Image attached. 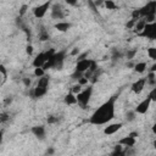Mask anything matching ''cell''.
I'll return each mask as SVG.
<instances>
[{
	"instance_id": "cell-1",
	"label": "cell",
	"mask_w": 156,
	"mask_h": 156,
	"mask_svg": "<svg viewBox=\"0 0 156 156\" xmlns=\"http://www.w3.org/2000/svg\"><path fill=\"white\" fill-rule=\"evenodd\" d=\"M116 96H111L107 99L104 104H101L90 116L89 122L94 126H101L108 123L115 117V110H116Z\"/></svg>"
},
{
	"instance_id": "cell-2",
	"label": "cell",
	"mask_w": 156,
	"mask_h": 156,
	"mask_svg": "<svg viewBox=\"0 0 156 156\" xmlns=\"http://www.w3.org/2000/svg\"><path fill=\"white\" fill-rule=\"evenodd\" d=\"M65 57H66V50H61V51H56V54L49 60L46 61V63L44 65V69H49V68H54V69H62L63 67V62H65Z\"/></svg>"
},
{
	"instance_id": "cell-3",
	"label": "cell",
	"mask_w": 156,
	"mask_h": 156,
	"mask_svg": "<svg viewBox=\"0 0 156 156\" xmlns=\"http://www.w3.org/2000/svg\"><path fill=\"white\" fill-rule=\"evenodd\" d=\"M93 95V85H88L87 88H84L78 95H77V101H78V105L82 107V108H85L89 104V100Z\"/></svg>"
},
{
	"instance_id": "cell-4",
	"label": "cell",
	"mask_w": 156,
	"mask_h": 156,
	"mask_svg": "<svg viewBox=\"0 0 156 156\" xmlns=\"http://www.w3.org/2000/svg\"><path fill=\"white\" fill-rule=\"evenodd\" d=\"M140 11V17H149V16H156V1H150L141 6L139 9Z\"/></svg>"
},
{
	"instance_id": "cell-5",
	"label": "cell",
	"mask_w": 156,
	"mask_h": 156,
	"mask_svg": "<svg viewBox=\"0 0 156 156\" xmlns=\"http://www.w3.org/2000/svg\"><path fill=\"white\" fill-rule=\"evenodd\" d=\"M138 35L144 37V38H149L151 40H155L156 39V21L152 22V23H146L143 32H140Z\"/></svg>"
},
{
	"instance_id": "cell-6",
	"label": "cell",
	"mask_w": 156,
	"mask_h": 156,
	"mask_svg": "<svg viewBox=\"0 0 156 156\" xmlns=\"http://www.w3.org/2000/svg\"><path fill=\"white\" fill-rule=\"evenodd\" d=\"M51 7V2L50 1H46V2H44V4H40V5H38V6H35L34 9H33V15H34V17H37V18H43L45 15H46V12H48V10Z\"/></svg>"
},
{
	"instance_id": "cell-7",
	"label": "cell",
	"mask_w": 156,
	"mask_h": 156,
	"mask_svg": "<svg viewBox=\"0 0 156 156\" xmlns=\"http://www.w3.org/2000/svg\"><path fill=\"white\" fill-rule=\"evenodd\" d=\"M91 63H93V60H90V58L79 60V61L77 62V65H76V72H79V73H83V74H84V73L90 68Z\"/></svg>"
},
{
	"instance_id": "cell-8",
	"label": "cell",
	"mask_w": 156,
	"mask_h": 156,
	"mask_svg": "<svg viewBox=\"0 0 156 156\" xmlns=\"http://www.w3.org/2000/svg\"><path fill=\"white\" fill-rule=\"evenodd\" d=\"M150 104H151V100L149 99V98H145L144 100H141L138 105H136V107H135V112L136 113H139V115H144V113H146L147 112V110H149V107H150Z\"/></svg>"
},
{
	"instance_id": "cell-9",
	"label": "cell",
	"mask_w": 156,
	"mask_h": 156,
	"mask_svg": "<svg viewBox=\"0 0 156 156\" xmlns=\"http://www.w3.org/2000/svg\"><path fill=\"white\" fill-rule=\"evenodd\" d=\"M145 84H146V78H140V79H136L132 85H130V89L134 94H140L144 88H145Z\"/></svg>"
},
{
	"instance_id": "cell-10",
	"label": "cell",
	"mask_w": 156,
	"mask_h": 156,
	"mask_svg": "<svg viewBox=\"0 0 156 156\" xmlns=\"http://www.w3.org/2000/svg\"><path fill=\"white\" fill-rule=\"evenodd\" d=\"M51 17L55 20H62L65 17V11L63 7L60 4H55L51 7Z\"/></svg>"
},
{
	"instance_id": "cell-11",
	"label": "cell",
	"mask_w": 156,
	"mask_h": 156,
	"mask_svg": "<svg viewBox=\"0 0 156 156\" xmlns=\"http://www.w3.org/2000/svg\"><path fill=\"white\" fill-rule=\"evenodd\" d=\"M122 127H123V123H121V122L108 124L107 127H105V128H104V134H105V135H112V134L117 133Z\"/></svg>"
},
{
	"instance_id": "cell-12",
	"label": "cell",
	"mask_w": 156,
	"mask_h": 156,
	"mask_svg": "<svg viewBox=\"0 0 156 156\" xmlns=\"http://www.w3.org/2000/svg\"><path fill=\"white\" fill-rule=\"evenodd\" d=\"M32 133L35 138L40 139V140H44L45 139V127L44 126H34L32 127Z\"/></svg>"
},
{
	"instance_id": "cell-13",
	"label": "cell",
	"mask_w": 156,
	"mask_h": 156,
	"mask_svg": "<svg viewBox=\"0 0 156 156\" xmlns=\"http://www.w3.org/2000/svg\"><path fill=\"white\" fill-rule=\"evenodd\" d=\"M46 63V57H45V54L44 52H39L34 60H33V66L35 68H40V67H44V65Z\"/></svg>"
},
{
	"instance_id": "cell-14",
	"label": "cell",
	"mask_w": 156,
	"mask_h": 156,
	"mask_svg": "<svg viewBox=\"0 0 156 156\" xmlns=\"http://www.w3.org/2000/svg\"><path fill=\"white\" fill-rule=\"evenodd\" d=\"M135 141H136L135 138H133L130 135H127V136H123L122 139H119L118 144L122 145V146H126V147H132V146H134Z\"/></svg>"
},
{
	"instance_id": "cell-15",
	"label": "cell",
	"mask_w": 156,
	"mask_h": 156,
	"mask_svg": "<svg viewBox=\"0 0 156 156\" xmlns=\"http://www.w3.org/2000/svg\"><path fill=\"white\" fill-rule=\"evenodd\" d=\"M55 29H57L58 32H67L71 28V23L69 22H65V21H60L57 22L55 26Z\"/></svg>"
},
{
	"instance_id": "cell-16",
	"label": "cell",
	"mask_w": 156,
	"mask_h": 156,
	"mask_svg": "<svg viewBox=\"0 0 156 156\" xmlns=\"http://www.w3.org/2000/svg\"><path fill=\"white\" fill-rule=\"evenodd\" d=\"M63 101H65L66 105H76V104H78V101H77V95L73 94V93H68V94L63 98Z\"/></svg>"
},
{
	"instance_id": "cell-17",
	"label": "cell",
	"mask_w": 156,
	"mask_h": 156,
	"mask_svg": "<svg viewBox=\"0 0 156 156\" xmlns=\"http://www.w3.org/2000/svg\"><path fill=\"white\" fill-rule=\"evenodd\" d=\"M48 93V89H44V88H39V87H35L34 88V90H33V96L34 98H41V96H44L45 94Z\"/></svg>"
},
{
	"instance_id": "cell-18",
	"label": "cell",
	"mask_w": 156,
	"mask_h": 156,
	"mask_svg": "<svg viewBox=\"0 0 156 156\" xmlns=\"http://www.w3.org/2000/svg\"><path fill=\"white\" fill-rule=\"evenodd\" d=\"M48 85H49V77L48 76H44L41 78L38 79V83H37V87L39 88H44V89H48Z\"/></svg>"
},
{
	"instance_id": "cell-19",
	"label": "cell",
	"mask_w": 156,
	"mask_h": 156,
	"mask_svg": "<svg viewBox=\"0 0 156 156\" xmlns=\"http://www.w3.org/2000/svg\"><path fill=\"white\" fill-rule=\"evenodd\" d=\"M145 26H146V21L145 20H138V22H136V24L134 27V30L136 32V34H139L140 32H143V29L145 28Z\"/></svg>"
},
{
	"instance_id": "cell-20",
	"label": "cell",
	"mask_w": 156,
	"mask_h": 156,
	"mask_svg": "<svg viewBox=\"0 0 156 156\" xmlns=\"http://www.w3.org/2000/svg\"><path fill=\"white\" fill-rule=\"evenodd\" d=\"M146 69V63L145 62H138L134 65V71L136 73H144Z\"/></svg>"
},
{
	"instance_id": "cell-21",
	"label": "cell",
	"mask_w": 156,
	"mask_h": 156,
	"mask_svg": "<svg viewBox=\"0 0 156 156\" xmlns=\"http://www.w3.org/2000/svg\"><path fill=\"white\" fill-rule=\"evenodd\" d=\"M136 117V112L134 110H130V111H127L126 112V121L127 122H133Z\"/></svg>"
},
{
	"instance_id": "cell-22",
	"label": "cell",
	"mask_w": 156,
	"mask_h": 156,
	"mask_svg": "<svg viewBox=\"0 0 156 156\" xmlns=\"http://www.w3.org/2000/svg\"><path fill=\"white\" fill-rule=\"evenodd\" d=\"M124 152H123V149H122V145H116L115 146V149H113V151L111 152V156H121V155H123Z\"/></svg>"
},
{
	"instance_id": "cell-23",
	"label": "cell",
	"mask_w": 156,
	"mask_h": 156,
	"mask_svg": "<svg viewBox=\"0 0 156 156\" xmlns=\"http://www.w3.org/2000/svg\"><path fill=\"white\" fill-rule=\"evenodd\" d=\"M147 56L152 60H156V46H151L147 49Z\"/></svg>"
},
{
	"instance_id": "cell-24",
	"label": "cell",
	"mask_w": 156,
	"mask_h": 156,
	"mask_svg": "<svg viewBox=\"0 0 156 156\" xmlns=\"http://www.w3.org/2000/svg\"><path fill=\"white\" fill-rule=\"evenodd\" d=\"M104 4H105V6H106L107 10H116V9H117V5H116L112 0H107V1H105Z\"/></svg>"
},
{
	"instance_id": "cell-25",
	"label": "cell",
	"mask_w": 156,
	"mask_h": 156,
	"mask_svg": "<svg viewBox=\"0 0 156 156\" xmlns=\"http://www.w3.org/2000/svg\"><path fill=\"white\" fill-rule=\"evenodd\" d=\"M34 76H37V77H39V78L44 77V76H45V69H44L43 67H40V68H34Z\"/></svg>"
},
{
	"instance_id": "cell-26",
	"label": "cell",
	"mask_w": 156,
	"mask_h": 156,
	"mask_svg": "<svg viewBox=\"0 0 156 156\" xmlns=\"http://www.w3.org/2000/svg\"><path fill=\"white\" fill-rule=\"evenodd\" d=\"M44 54H45V57H46V61H49V60H50V58H51V57H52V56H54V55L56 54V51H55V49H52V48H51V49H49V50H46V51H45Z\"/></svg>"
},
{
	"instance_id": "cell-27",
	"label": "cell",
	"mask_w": 156,
	"mask_h": 156,
	"mask_svg": "<svg viewBox=\"0 0 156 156\" xmlns=\"http://www.w3.org/2000/svg\"><path fill=\"white\" fill-rule=\"evenodd\" d=\"M136 22H138V20H134V18H130L127 23H126V27L128 28V29H132V28H134L135 27V24H136Z\"/></svg>"
},
{
	"instance_id": "cell-28",
	"label": "cell",
	"mask_w": 156,
	"mask_h": 156,
	"mask_svg": "<svg viewBox=\"0 0 156 156\" xmlns=\"http://www.w3.org/2000/svg\"><path fill=\"white\" fill-rule=\"evenodd\" d=\"M147 98L151 100V102H152V101L156 102V88H152V89H151V91L149 93Z\"/></svg>"
},
{
	"instance_id": "cell-29",
	"label": "cell",
	"mask_w": 156,
	"mask_h": 156,
	"mask_svg": "<svg viewBox=\"0 0 156 156\" xmlns=\"http://www.w3.org/2000/svg\"><path fill=\"white\" fill-rule=\"evenodd\" d=\"M82 90H83V89H82V85H79L78 83H77V84H74V85L72 87V93H73V94H76V95H78Z\"/></svg>"
},
{
	"instance_id": "cell-30",
	"label": "cell",
	"mask_w": 156,
	"mask_h": 156,
	"mask_svg": "<svg viewBox=\"0 0 156 156\" xmlns=\"http://www.w3.org/2000/svg\"><path fill=\"white\" fill-rule=\"evenodd\" d=\"M155 74H156V73H152V72H150V73L147 74L146 82H149L150 84H155V82H156V79H155Z\"/></svg>"
},
{
	"instance_id": "cell-31",
	"label": "cell",
	"mask_w": 156,
	"mask_h": 156,
	"mask_svg": "<svg viewBox=\"0 0 156 156\" xmlns=\"http://www.w3.org/2000/svg\"><path fill=\"white\" fill-rule=\"evenodd\" d=\"M139 17H140V11H139V9H138V10H133V11H132V18L139 20Z\"/></svg>"
},
{
	"instance_id": "cell-32",
	"label": "cell",
	"mask_w": 156,
	"mask_h": 156,
	"mask_svg": "<svg viewBox=\"0 0 156 156\" xmlns=\"http://www.w3.org/2000/svg\"><path fill=\"white\" fill-rule=\"evenodd\" d=\"M39 39H40L41 41H45V40H48V39H49V35H48V33H46V32H44V30H41V33H40V35H39Z\"/></svg>"
},
{
	"instance_id": "cell-33",
	"label": "cell",
	"mask_w": 156,
	"mask_h": 156,
	"mask_svg": "<svg viewBox=\"0 0 156 156\" xmlns=\"http://www.w3.org/2000/svg\"><path fill=\"white\" fill-rule=\"evenodd\" d=\"M135 54H136V49L127 51V58H128V60H132V58L134 57V55H135Z\"/></svg>"
},
{
	"instance_id": "cell-34",
	"label": "cell",
	"mask_w": 156,
	"mask_h": 156,
	"mask_svg": "<svg viewBox=\"0 0 156 156\" xmlns=\"http://www.w3.org/2000/svg\"><path fill=\"white\" fill-rule=\"evenodd\" d=\"M46 121H48L49 124H52V123H56V122H57V118H56L55 116H49Z\"/></svg>"
},
{
	"instance_id": "cell-35",
	"label": "cell",
	"mask_w": 156,
	"mask_h": 156,
	"mask_svg": "<svg viewBox=\"0 0 156 156\" xmlns=\"http://www.w3.org/2000/svg\"><path fill=\"white\" fill-rule=\"evenodd\" d=\"M88 80H89L88 78H85V77H82V78L78 80V84H79V85H85V84H88Z\"/></svg>"
},
{
	"instance_id": "cell-36",
	"label": "cell",
	"mask_w": 156,
	"mask_h": 156,
	"mask_svg": "<svg viewBox=\"0 0 156 156\" xmlns=\"http://www.w3.org/2000/svg\"><path fill=\"white\" fill-rule=\"evenodd\" d=\"M0 72H1V74H2V77H4V80H5V79H6V69H5V66H4V65L0 66Z\"/></svg>"
},
{
	"instance_id": "cell-37",
	"label": "cell",
	"mask_w": 156,
	"mask_h": 156,
	"mask_svg": "<svg viewBox=\"0 0 156 156\" xmlns=\"http://www.w3.org/2000/svg\"><path fill=\"white\" fill-rule=\"evenodd\" d=\"M26 52H27L28 55H32V54H33V46H32V45H27V46H26Z\"/></svg>"
},
{
	"instance_id": "cell-38",
	"label": "cell",
	"mask_w": 156,
	"mask_h": 156,
	"mask_svg": "<svg viewBox=\"0 0 156 156\" xmlns=\"http://www.w3.org/2000/svg\"><path fill=\"white\" fill-rule=\"evenodd\" d=\"M7 119H9V117H7V115L2 112V113H1V122L4 123V122H5V121H7Z\"/></svg>"
},
{
	"instance_id": "cell-39",
	"label": "cell",
	"mask_w": 156,
	"mask_h": 156,
	"mask_svg": "<svg viewBox=\"0 0 156 156\" xmlns=\"http://www.w3.org/2000/svg\"><path fill=\"white\" fill-rule=\"evenodd\" d=\"M26 10H27V5H23V6L21 7V11H20V15L22 16V15H23V13L26 12Z\"/></svg>"
},
{
	"instance_id": "cell-40",
	"label": "cell",
	"mask_w": 156,
	"mask_h": 156,
	"mask_svg": "<svg viewBox=\"0 0 156 156\" xmlns=\"http://www.w3.org/2000/svg\"><path fill=\"white\" fill-rule=\"evenodd\" d=\"M150 72H152V73H156V62L150 67Z\"/></svg>"
},
{
	"instance_id": "cell-41",
	"label": "cell",
	"mask_w": 156,
	"mask_h": 156,
	"mask_svg": "<svg viewBox=\"0 0 156 156\" xmlns=\"http://www.w3.org/2000/svg\"><path fill=\"white\" fill-rule=\"evenodd\" d=\"M71 54H72L73 56H74V55H77V54H79V49H77V48H74V49L72 50V52H71Z\"/></svg>"
},
{
	"instance_id": "cell-42",
	"label": "cell",
	"mask_w": 156,
	"mask_h": 156,
	"mask_svg": "<svg viewBox=\"0 0 156 156\" xmlns=\"http://www.w3.org/2000/svg\"><path fill=\"white\" fill-rule=\"evenodd\" d=\"M128 135H130V136H133V138H136L139 134H138V132H132V133H129Z\"/></svg>"
},
{
	"instance_id": "cell-43",
	"label": "cell",
	"mask_w": 156,
	"mask_h": 156,
	"mask_svg": "<svg viewBox=\"0 0 156 156\" xmlns=\"http://www.w3.org/2000/svg\"><path fill=\"white\" fill-rule=\"evenodd\" d=\"M54 151H55V150H54V147H50V149H48L46 154H48V155H52V154H54Z\"/></svg>"
},
{
	"instance_id": "cell-44",
	"label": "cell",
	"mask_w": 156,
	"mask_h": 156,
	"mask_svg": "<svg viewBox=\"0 0 156 156\" xmlns=\"http://www.w3.org/2000/svg\"><path fill=\"white\" fill-rule=\"evenodd\" d=\"M23 82H24V84H26L27 87L30 84V79H28V78H24V79H23Z\"/></svg>"
},
{
	"instance_id": "cell-45",
	"label": "cell",
	"mask_w": 156,
	"mask_h": 156,
	"mask_svg": "<svg viewBox=\"0 0 156 156\" xmlns=\"http://www.w3.org/2000/svg\"><path fill=\"white\" fill-rule=\"evenodd\" d=\"M151 130H152V133H154V134H156V122L152 124V128H151Z\"/></svg>"
},
{
	"instance_id": "cell-46",
	"label": "cell",
	"mask_w": 156,
	"mask_h": 156,
	"mask_svg": "<svg viewBox=\"0 0 156 156\" xmlns=\"http://www.w3.org/2000/svg\"><path fill=\"white\" fill-rule=\"evenodd\" d=\"M152 145H154V147L156 149V140H154V143H152Z\"/></svg>"
},
{
	"instance_id": "cell-47",
	"label": "cell",
	"mask_w": 156,
	"mask_h": 156,
	"mask_svg": "<svg viewBox=\"0 0 156 156\" xmlns=\"http://www.w3.org/2000/svg\"><path fill=\"white\" fill-rule=\"evenodd\" d=\"M121 156H126V154H123V155H121Z\"/></svg>"
}]
</instances>
